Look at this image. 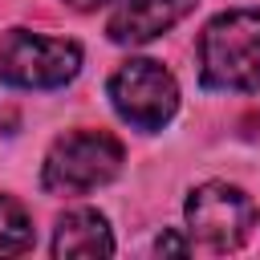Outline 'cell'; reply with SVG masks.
I'll return each mask as SVG.
<instances>
[{
    "label": "cell",
    "mask_w": 260,
    "mask_h": 260,
    "mask_svg": "<svg viewBox=\"0 0 260 260\" xmlns=\"http://www.w3.org/2000/svg\"><path fill=\"white\" fill-rule=\"evenodd\" d=\"M53 256L69 260V256H114V232L110 219L93 207H73L57 219L53 228Z\"/></svg>",
    "instance_id": "cell-7"
},
{
    "label": "cell",
    "mask_w": 260,
    "mask_h": 260,
    "mask_svg": "<svg viewBox=\"0 0 260 260\" xmlns=\"http://www.w3.org/2000/svg\"><path fill=\"white\" fill-rule=\"evenodd\" d=\"M183 215H187L191 244L207 248V252H232L256 228V203H252V195H244L240 187L219 183V179L191 187V195L183 203Z\"/></svg>",
    "instance_id": "cell-3"
},
{
    "label": "cell",
    "mask_w": 260,
    "mask_h": 260,
    "mask_svg": "<svg viewBox=\"0 0 260 260\" xmlns=\"http://www.w3.org/2000/svg\"><path fill=\"white\" fill-rule=\"evenodd\" d=\"M32 248V219L20 199L0 195V256H16Z\"/></svg>",
    "instance_id": "cell-8"
},
{
    "label": "cell",
    "mask_w": 260,
    "mask_h": 260,
    "mask_svg": "<svg viewBox=\"0 0 260 260\" xmlns=\"http://www.w3.org/2000/svg\"><path fill=\"white\" fill-rule=\"evenodd\" d=\"M81 69V45L28 28H8L0 41V77L16 89H57Z\"/></svg>",
    "instance_id": "cell-4"
},
{
    "label": "cell",
    "mask_w": 260,
    "mask_h": 260,
    "mask_svg": "<svg viewBox=\"0 0 260 260\" xmlns=\"http://www.w3.org/2000/svg\"><path fill=\"white\" fill-rule=\"evenodd\" d=\"M191 8L195 0H118V8L106 20V32L114 45H146L175 28Z\"/></svg>",
    "instance_id": "cell-6"
},
{
    "label": "cell",
    "mask_w": 260,
    "mask_h": 260,
    "mask_svg": "<svg viewBox=\"0 0 260 260\" xmlns=\"http://www.w3.org/2000/svg\"><path fill=\"white\" fill-rule=\"evenodd\" d=\"M191 248H195V244H191V240H183V236H175V232H162V236H158V244H154V252H158V256H187Z\"/></svg>",
    "instance_id": "cell-9"
},
{
    "label": "cell",
    "mask_w": 260,
    "mask_h": 260,
    "mask_svg": "<svg viewBox=\"0 0 260 260\" xmlns=\"http://www.w3.org/2000/svg\"><path fill=\"white\" fill-rule=\"evenodd\" d=\"M69 8H77V12H93V8H102L106 0H65Z\"/></svg>",
    "instance_id": "cell-10"
},
{
    "label": "cell",
    "mask_w": 260,
    "mask_h": 260,
    "mask_svg": "<svg viewBox=\"0 0 260 260\" xmlns=\"http://www.w3.org/2000/svg\"><path fill=\"white\" fill-rule=\"evenodd\" d=\"M110 106L134 130H162L179 110L175 73L150 57H130L110 77Z\"/></svg>",
    "instance_id": "cell-5"
},
{
    "label": "cell",
    "mask_w": 260,
    "mask_h": 260,
    "mask_svg": "<svg viewBox=\"0 0 260 260\" xmlns=\"http://www.w3.org/2000/svg\"><path fill=\"white\" fill-rule=\"evenodd\" d=\"M126 162V150L114 134L106 130H73L61 134L41 167V187L49 195H85L118 179Z\"/></svg>",
    "instance_id": "cell-2"
},
{
    "label": "cell",
    "mask_w": 260,
    "mask_h": 260,
    "mask_svg": "<svg viewBox=\"0 0 260 260\" xmlns=\"http://www.w3.org/2000/svg\"><path fill=\"white\" fill-rule=\"evenodd\" d=\"M199 81L215 93L260 89V12L228 8L207 20L199 37Z\"/></svg>",
    "instance_id": "cell-1"
}]
</instances>
